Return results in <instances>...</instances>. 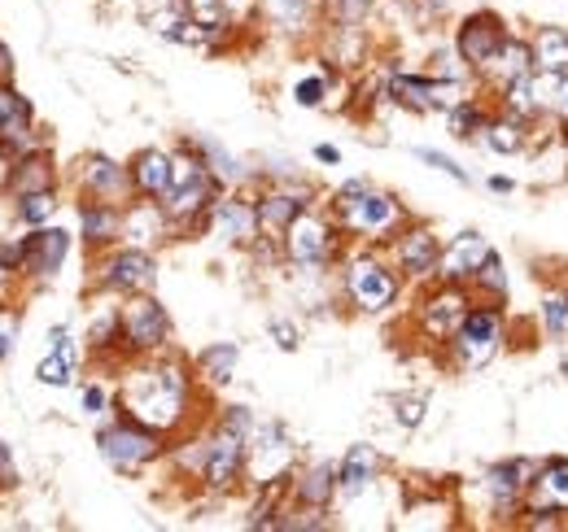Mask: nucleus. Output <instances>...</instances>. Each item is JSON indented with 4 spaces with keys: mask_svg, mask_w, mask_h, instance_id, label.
<instances>
[{
    "mask_svg": "<svg viewBox=\"0 0 568 532\" xmlns=\"http://www.w3.org/2000/svg\"><path fill=\"white\" fill-rule=\"evenodd\" d=\"M455 507L450 502H442V493L437 498H412L407 507H403V524L407 529H450L455 520Z\"/></svg>",
    "mask_w": 568,
    "mask_h": 532,
    "instance_id": "473e14b6",
    "label": "nucleus"
},
{
    "mask_svg": "<svg viewBox=\"0 0 568 532\" xmlns=\"http://www.w3.org/2000/svg\"><path fill=\"white\" fill-rule=\"evenodd\" d=\"M534 49V70H551V74H568V31L560 22H542L529 35Z\"/></svg>",
    "mask_w": 568,
    "mask_h": 532,
    "instance_id": "bb28decb",
    "label": "nucleus"
},
{
    "mask_svg": "<svg viewBox=\"0 0 568 532\" xmlns=\"http://www.w3.org/2000/svg\"><path fill=\"white\" fill-rule=\"evenodd\" d=\"M503 345H507V306L473 301V310L464 315V324L455 328V336L442 349H446V362L455 371L473 376V371H486L495 362Z\"/></svg>",
    "mask_w": 568,
    "mask_h": 532,
    "instance_id": "7ed1b4c3",
    "label": "nucleus"
},
{
    "mask_svg": "<svg viewBox=\"0 0 568 532\" xmlns=\"http://www.w3.org/2000/svg\"><path fill=\"white\" fill-rule=\"evenodd\" d=\"M97 284L114 297H136V293H153L158 284V258L149 249H136V245H114L105 258H101V270H97Z\"/></svg>",
    "mask_w": 568,
    "mask_h": 532,
    "instance_id": "9b49d317",
    "label": "nucleus"
},
{
    "mask_svg": "<svg viewBox=\"0 0 568 532\" xmlns=\"http://www.w3.org/2000/svg\"><path fill=\"white\" fill-rule=\"evenodd\" d=\"M171 345V315L158 297L136 293L123 301V354L128 358H149Z\"/></svg>",
    "mask_w": 568,
    "mask_h": 532,
    "instance_id": "9d476101",
    "label": "nucleus"
},
{
    "mask_svg": "<svg viewBox=\"0 0 568 532\" xmlns=\"http://www.w3.org/2000/svg\"><path fill=\"white\" fill-rule=\"evenodd\" d=\"M538 328H542V340L551 336V340H568V284H556V288H547L542 293V301H538Z\"/></svg>",
    "mask_w": 568,
    "mask_h": 532,
    "instance_id": "2f4dec72",
    "label": "nucleus"
},
{
    "mask_svg": "<svg viewBox=\"0 0 568 532\" xmlns=\"http://www.w3.org/2000/svg\"><path fill=\"white\" fill-rule=\"evenodd\" d=\"M236 362H241V345L236 340H214L193 358V371H197V380L219 389V385H227L236 376Z\"/></svg>",
    "mask_w": 568,
    "mask_h": 532,
    "instance_id": "cd10ccee",
    "label": "nucleus"
},
{
    "mask_svg": "<svg viewBox=\"0 0 568 532\" xmlns=\"http://www.w3.org/2000/svg\"><path fill=\"white\" fill-rule=\"evenodd\" d=\"M53 214H58V193H53V188L18 197V218H22L27 227H44V223H49Z\"/></svg>",
    "mask_w": 568,
    "mask_h": 532,
    "instance_id": "f704fd0d",
    "label": "nucleus"
},
{
    "mask_svg": "<svg viewBox=\"0 0 568 532\" xmlns=\"http://www.w3.org/2000/svg\"><path fill=\"white\" fill-rule=\"evenodd\" d=\"M13 340H18V315L0 306V362L13 354Z\"/></svg>",
    "mask_w": 568,
    "mask_h": 532,
    "instance_id": "79ce46f5",
    "label": "nucleus"
},
{
    "mask_svg": "<svg viewBox=\"0 0 568 532\" xmlns=\"http://www.w3.org/2000/svg\"><path fill=\"white\" fill-rule=\"evenodd\" d=\"M67 254H71V232H62V227H36L31 236H27V254H22V270L18 275H36V279H53L62 263H67Z\"/></svg>",
    "mask_w": 568,
    "mask_h": 532,
    "instance_id": "a211bd4d",
    "label": "nucleus"
},
{
    "mask_svg": "<svg viewBox=\"0 0 568 532\" xmlns=\"http://www.w3.org/2000/svg\"><path fill=\"white\" fill-rule=\"evenodd\" d=\"M346 297L358 315H385L403 297V270L394 266V258L358 254L346 266Z\"/></svg>",
    "mask_w": 568,
    "mask_h": 532,
    "instance_id": "423d86ee",
    "label": "nucleus"
},
{
    "mask_svg": "<svg viewBox=\"0 0 568 532\" xmlns=\"http://www.w3.org/2000/svg\"><path fill=\"white\" fill-rule=\"evenodd\" d=\"M166 232H175V227H171V218H166L162 201L136 197L128 209H123V245L149 249V245H158Z\"/></svg>",
    "mask_w": 568,
    "mask_h": 532,
    "instance_id": "412c9836",
    "label": "nucleus"
},
{
    "mask_svg": "<svg viewBox=\"0 0 568 532\" xmlns=\"http://www.w3.org/2000/svg\"><path fill=\"white\" fill-rule=\"evenodd\" d=\"M193 380L197 376H189V362L166 358V349L149 354V358H132V367L123 371V385H119V406H123V415L171 437L189 419Z\"/></svg>",
    "mask_w": 568,
    "mask_h": 532,
    "instance_id": "f257e3e1",
    "label": "nucleus"
},
{
    "mask_svg": "<svg viewBox=\"0 0 568 532\" xmlns=\"http://www.w3.org/2000/svg\"><path fill=\"white\" fill-rule=\"evenodd\" d=\"M9 70H13V58H9V49L0 44V74H9Z\"/></svg>",
    "mask_w": 568,
    "mask_h": 532,
    "instance_id": "8fccbe9b",
    "label": "nucleus"
},
{
    "mask_svg": "<svg viewBox=\"0 0 568 532\" xmlns=\"http://www.w3.org/2000/svg\"><path fill=\"white\" fill-rule=\"evenodd\" d=\"M258 13L281 31H302L311 22V0H258Z\"/></svg>",
    "mask_w": 568,
    "mask_h": 532,
    "instance_id": "72a5a7b5",
    "label": "nucleus"
},
{
    "mask_svg": "<svg viewBox=\"0 0 568 532\" xmlns=\"http://www.w3.org/2000/svg\"><path fill=\"white\" fill-rule=\"evenodd\" d=\"M18 480V471H13V459H9V450L0 446V484H13Z\"/></svg>",
    "mask_w": 568,
    "mask_h": 532,
    "instance_id": "de8ad7c7",
    "label": "nucleus"
},
{
    "mask_svg": "<svg viewBox=\"0 0 568 532\" xmlns=\"http://www.w3.org/2000/svg\"><path fill=\"white\" fill-rule=\"evenodd\" d=\"M79 188L83 197L92 201H110V205H132L136 201V180H132V166L105 157V153H92L83 166H79Z\"/></svg>",
    "mask_w": 568,
    "mask_h": 532,
    "instance_id": "4468645a",
    "label": "nucleus"
},
{
    "mask_svg": "<svg viewBox=\"0 0 568 532\" xmlns=\"http://www.w3.org/2000/svg\"><path fill=\"white\" fill-rule=\"evenodd\" d=\"M473 293H477V301H495V306H507V297H511V270L507 263L498 258V249L481 263V270L473 275V284H468Z\"/></svg>",
    "mask_w": 568,
    "mask_h": 532,
    "instance_id": "7c9ffc66",
    "label": "nucleus"
},
{
    "mask_svg": "<svg viewBox=\"0 0 568 532\" xmlns=\"http://www.w3.org/2000/svg\"><path fill=\"white\" fill-rule=\"evenodd\" d=\"M128 166H132V180H136V197L162 201L171 193V153H162V149H141Z\"/></svg>",
    "mask_w": 568,
    "mask_h": 532,
    "instance_id": "a878e982",
    "label": "nucleus"
},
{
    "mask_svg": "<svg viewBox=\"0 0 568 532\" xmlns=\"http://www.w3.org/2000/svg\"><path fill=\"white\" fill-rule=\"evenodd\" d=\"M560 371L568 376V340H565V349H560Z\"/></svg>",
    "mask_w": 568,
    "mask_h": 532,
    "instance_id": "603ef678",
    "label": "nucleus"
},
{
    "mask_svg": "<svg viewBox=\"0 0 568 532\" xmlns=\"http://www.w3.org/2000/svg\"><path fill=\"white\" fill-rule=\"evenodd\" d=\"M189 144L202 153V162L211 166V175L223 184V188H236V184H245V180H250V171H245V166H241V162H236V157H232V153H227L219 140H211V135H197V140H189Z\"/></svg>",
    "mask_w": 568,
    "mask_h": 532,
    "instance_id": "c756f323",
    "label": "nucleus"
},
{
    "mask_svg": "<svg viewBox=\"0 0 568 532\" xmlns=\"http://www.w3.org/2000/svg\"><path fill=\"white\" fill-rule=\"evenodd\" d=\"M324 4H328V13H333V27L358 31V27L367 22V13H372L376 0H324Z\"/></svg>",
    "mask_w": 568,
    "mask_h": 532,
    "instance_id": "e433bc0d",
    "label": "nucleus"
},
{
    "mask_svg": "<svg viewBox=\"0 0 568 532\" xmlns=\"http://www.w3.org/2000/svg\"><path fill=\"white\" fill-rule=\"evenodd\" d=\"M412 153H416V157H420L425 166L442 171V175H450L455 184H473V175H468V171H464V166H459L455 157H446V153H437V149H425V144H420V149H412Z\"/></svg>",
    "mask_w": 568,
    "mask_h": 532,
    "instance_id": "58836bf2",
    "label": "nucleus"
},
{
    "mask_svg": "<svg viewBox=\"0 0 568 532\" xmlns=\"http://www.w3.org/2000/svg\"><path fill=\"white\" fill-rule=\"evenodd\" d=\"M149 9H162V4H180V0H144Z\"/></svg>",
    "mask_w": 568,
    "mask_h": 532,
    "instance_id": "3c124183",
    "label": "nucleus"
},
{
    "mask_svg": "<svg viewBox=\"0 0 568 532\" xmlns=\"http://www.w3.org/2000/svg\"><path fill=\"white\" fill-rule=\"evenodd\" d=\"M337 236H342L337 218L333 214H320L315 205H306L281 236L284 263L302 266V270H324V266L337 258Z\"/></svg>",
    "mask_w": 568,
    "mask_h": 532,
    "instance_id": "39448f33",
    "label": "nucleus"
},
{
    "mask_svg": "<svg viewBox=\"0 0 568 532\" xmlns=\"http://www.w3.org/2000/svg\"><path fill=\"white\" fill-rule=\"evenodd\" d=\"M328 214L337 218V227L346 236H358L367 245H389L412 223V214H407L403 201L394 197V193H385V188H372L367 180H346L333 193Z\"/></svg>",
    "mask_w": 568,
    "mask_h": 532,
    "instance_id": "f03ea898",
    "label": "nucleus"
},
{
    "mask_svg": "<svg viewBox=\"0 0 568 532\" xmlns=\"http://www.w3.org/2000/svg\"><path fill=\"white\" fill-rule=\"evenodd\" d=\"M389 258L403 270V279H428L437 275V258H442V236L428 223H407L394 241H389Z\"/></svg>",
    "mask_w": 568,
    "mask_h": 532,
    "instance_id": "ddd939ff",
    "label": "nucleus"
},
{
    "mask_svg": "<svg viewBox=\"0 0 568 532\" xmlns=\"http://www.w3.org/2000/svg\"><path fill=\"white\" fill-rule=\"evenodd\" d=\"M486 188L498 193V197H511V193H516V180H511V175H490V180H486Z\"/></svg>",
    "mask_w": 568,
    "mask_h": 532,
    "instance_id": "49530a36",
    "label": "nucleus"
},
{
    "mask_svg": "<svg viewBox=\"0 0 568 532\" xmlns=\"http://www.w3.org/2000/svg\"><path fill=\"white\" fill-rule=\"evenodd\" d=\"M245 467H250V437H236V432H227V428L214 423L202 484L211 493H227V489H236L245 480Z\"/></svg>",
    "mask_w": 568,
    "mask_h": 532,
    "instance_id": "f8f14e48",
    "label": "nucleus"
},
{
    "mask_svg": "<svg viewBox=\"0 0 568 532\" xmlns=\"http://www.w3.org/2000/svg\"><path fill=\"white\" fill-rule=\"evenodd\" d=\"M428 415V401L420 393H403V398L394 401V423L403 428V432H416L420 423H425Z\"/></svg>",
    "mask_w": 568,
    "mask_h": 532,
    "instance_id": "4c0bfd02",
    "label": "nucleus"
},
{
    "mask_svg": "<svg viewBox=\"0 0 568 532\" xmlns=\"http://www.w3.org/2000/svg\"><path fill=\"white\" fill-rule=\"evenodd\" d=\"M376 475H381V450H376V446H367V441L351 446V450H346V459L337 463L342 498H358V493H367V489L376 484Z\"/></svg>",
    "mask_w": 568,
    "mask_h": 532,
    "instance_id": "b1692460",
    "label": "nucleus"
},
{
    "mask_svg": "<svg viewBox=\"0 0 568 532\" xmlns=\"http://www.w3.org/2000/svg\"><path fill=\"white\" fill-rule=\"evenodd\" d=\"M250 9H258V0H227V13L236 18V13H250Z\"/></svg>",
    "mask_w": 568,
    "mask_h": 532,
    "instance_id": "09e8293b",
    "label": "nucleus"
},
{
    "mask_svg": "<svg viewBox=\"0 0 568 532\" xmlns=\"http://www.w3.org/2000/svg\"><path fill=\"white\" fill-rule=\"evenodd\" d=\"M490 254H495L490 236L477 232V227H468V232H459V236H450V241L442 245V258H437V275H433V279L473 284V275L481 270V263H486Z\"/></svg>",
    "mask_w": 568,
    "mask_h": 532,
    "instance_id": "2eb2a0df",
    "label": "nucleus"
},
{
    "mask_svg": "<svg viewBox=\"0 0 568 532\" xmlns=\"http://www.w3.org/2000/svg\"><path fill=\"white\" fill-rule=\"evenodd\" d=\"M342 484H337V463H311L293 471L288 480V502L297 511H328L337 502Z\"/></svg>",
    "mask_w": 568,
    "mask_h": 532,
    "instance_id": "f3484780",
    "label": "nucleus"
},
{
    "mask_svg": "<svg viewBox=\"0 0 568 532\" xmlns=\"http://www.w3.org/2000/svg\"><path fill=\"white\" fill-rule=\"evenodd\" d=\"M525 511H556V515L568 520V459L565 454L538 459L529 498H525Z\"/></svg>",
    "mask_w": 568,
    "mask_h": 532,
    "instance_id": "6ab92c4d",
    "label": "nucleus"
},
{
    "mask_svg": "<svg viewBox=\"0 0 568 532\" xmlns=\"http://www.w3.org/2000/svg\"><path fill=\"white\" fill-rule=\"evenodd\" d=\"M507 40H511V27H507V18H503L498 9H473V13L459 18L450 44H455V53L477 70V79H481Z\"/></svg>",
    "mask_w": 568,
    "mask_h": 532,
    "instance_id": "1a4fd4ad",
    "label": "nucleus"
},
{
    "mask_svg": "<svg viewBox=\"0 0 568 532\" xmlns=\"http://www.w3.org/2000/svg\"><path fill=\"white\" fill-rule=\"evenodd\" d=\"M328 92H333V74H306V79L293 83V105L320 110V105L328 101Z\"/></svg>",
    "mask_w": 568,
    "mask_h": 532,
    "instance_id": "c9c22d12",
    "label": "nucleus"
},
{
    "mask_svg": "<svg viewBox=\"0 0 568 532\" xmlns=\"http://www.w3.org/2000/svg\"><path fill=\"white\" fill-rule=\"evenodd\" d=\"M529 70H534V49H529V35H511V40L498 49V58L490 62V70L481 74V92H498L503 83L525 79Z\"/></svg>",
    "mask_w": 568,
    "mask_h": 532,
    "instance_id": "393cba45",
    "label": "nucleus"
},
{
    "mask_svg": "<svg viewBox=\"0 0 568 532\" xmlns=\"http://www.w3.org/2000/svg\"><path fill=\"white\" fill-rule=\"evenodd\" d=\"M267 336L276 340V349H284V354H293V349L302 345V328H297L293 319H272V324H267Z\"/></svg>",
    "mask_w": 568,
    "mask_h": 532,
    "instance_id": "ea45409f",
    "label": "nucleus"
},
{
    "mask_svg": "<svg viewBox=\"0 0 568 532\" xmlns=\"http://www.w3.org/2000/svg\"><path fill=\"white\" fill-rule=\"evenodd\" d=\"M53 180H58V171H53V157H49V153H22V157L13 162L9 188H13V197H27V193L53 188Z\"/></svg>",
    "mask_w": 568,
    "mask_h": 532,
    "instance_id": "c85d7f7f",
    "label": "nucleus"
},
{
    "mask_svg": "<svg viewBox=\"0 0 568 532\" xmlns=\"http://www.w3.org/2000/svg\"><path fill=\"white\" fill-rule=\"evenodd\" d=\"M206 227H211L219 241L241 245V249H250V245L263 236V227H258V205L245 197H236V193H223V197L214 201Z\"/></svg>",
    "mask_w": 568,
    "mask_h": 532,
    "instance_id": "dca6fc26",
    "label": "nucleus"
},
{
    "mask_svg": "<svg viewBox=\"0 0 568 532\" xmlns=\"http://www.w3.org/2000/svg\"><path fill=\"white\" fill-rule=\"evenodd\" d=\"M74 376H79V345L71 340V328H53L49 354L36 367V380L49 389H67V385H74Z\"/></svg>",
    "mask_w": 568,
    "mask_h": 532,
    "instance_id": "4be33fe9",
    "label": "nucleus"
},
{
    "mask_svg": "<svg viewBox=\"0 0 568 532\" xmlns=\"http://www.w3.org/2000/svg\"><path fill=\"white\" fill-rule=\"evenodd\" d=\"M97 450H101V459L114 467L119 475H141L144 467L158 463L166 454V437L158 428H149V423L119 410V419L97 432Z\"/></svg>",
    "mask_w": 568,
    "mask_h": 532,
    "instance_id": "20e7f679",
    "label": "nucleus"
},
{
    "mask_svg": "<svg viewBox=\"0 0 568 532\" xmlns=\"http://www.w3.org/2000/svg\"><path fill=\"white\" fill-rule=\"evenodd\" d=\"M473 301H477V293L468 284L433 279L428 293L420 297V306H416V328L428 345H446L455 336V328L464 324V315L473 310Z\"/></svg>",
    "mask_w": 568,
    "mask_h": 532,
    "instance_id": "0eeeda50",
    "label": "nucleus"
},
{
    "mask_svg": "<svg viewBox=\"0 0 568 532\" xmlns=\"http://www.w3.org/2000/svg\"><path fill=\"white\" fill-rule=\"evenodd\" d=\"M551 119L556 127H568V74L560 79V92H556V105H551Z\"/></svg>",
    "mask_w": 568,
    "mask_h": 532,
    "instance_id": "37998d69",
    "label": "nucleus"
},
{
    "mask_svg": "<svg viewBox=\"0 0 568 532\" xmlns=\"http://www.w3.org/2000/svg\"><path fill=\"white\" fill-rule=\"evenodd\" d=\"M534 127H538V123L495 110L490 123L481 127V144H486L490 153H498V157H520V153L534 144Z\"/></svg>",
    "mask_w": 568,
    "mask_h": 532,
    "instance_id": "5701e85b",
    "label": "nucleus"
},
{
    "mask_svg": "<svg viewBox=\"0 0 568 532\" xmlns=\"http://www.w3.org/2000/svg\"><path fill=\"white\" fill-rule=\"evenodd\" d=\"M79 236L88 249H110L123 241V205L110 201H79Z\"/></svg>",
    "mask_w": 568,
    "mask_h": 532,
    "instance_id": "aec40b11",
    "label": "nucleus"
},
{
    "mask_svg": "<svg viewBox=\"0 0 568 532\" xmlns=\"http://www.w3.org/2000/svg\"><path fill=\"white\" fill-rule=\"evenodd\" d=\"M534 471H538V459H520V454L516 459H498V463L481 471V493H486L490 515H498L503 524H516V515L525 511Z\"/></svg>",
    "mask_w": 568,
    "mask_h": 532,
    "instance_id": "6e6552de",
    "label": "nucleus"
},
{
    "mask_svg": "<svg viewBox=\"0 0 568 532\" xmlns=\"http://www.w3.org/2000/svg\"><path fill=\"white\" fill-rule=\"evenodd\" d=\"M13 162H18V153H13L9 144H0V193H4L9 180H13Z\"/></svg>",
    "mask_w": 568,
    "mask_h": 532,
    "instance_id": "c03bdc74",
    "label": "nucleus"
},
{
    "mask_svg": "<svg viewBox=\"0 0 568 532\" xmlns=\"http://www.w3.org/2000/svg\"><path fill=\"white\" fill-rule=\"evenodd\" d=\"M79 410H83V415H105V410H110V389H105V385H97V380H92V385H83V393H79Z\"/></svg>",
    "mask_w": 568,
    "mask_h": 532,
    "instance_id": "a19ab883",
    "label": "nucleus"
},
{
    "mask_svg": "<svg viewBox=\"0 0 568 532\" xmlns=\"http://www.w3.org/2000/svg\"><path fill=\"white\" fill-rule=\"evenodd\" d=\"M315 162H324V166H342V149H337V144H315Z\"/></svg>",
    "mask_w": 568,
    "mask_h": 532,
    "instance_id": "a18cd8bd",
    "label": "nucleus"
}]
</instances>
